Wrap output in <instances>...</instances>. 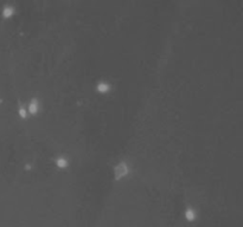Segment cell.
Returning <instances> with one entry per match:
<instances>
[{
    "label": "cell",
    "mask_w": 243,
    "mask_h": 227,
    "mask_svg": "<svg viewBox=\"0 0 243 227\" xmlns=\"http://www.w3.org/2000/svg\"><path fill=\"white\" fill-rule=\"evenodd\" d=\"M108 89H109V87L107 84H104V83H100L98 84V90L101 92H106V91H108Z\"/></svg>",
    "instance_id": "277c9868"
},
{
    "label": "cell",
    "mask_w": 243,
    "mask_h": 227,
    "mask_svg": "<svg viewBox=\"0 0 243 227\" xmlns=\"http://www.w3.org/2000/svg\"><path fill=\"white\" fill-rule=\"evenodd\" d=\"M56 164H57L58 167H61V168H64V167L66 166V160H65L64 157H60V159L56 160Z\"/></svg>",
    "instance_id": "3957f363"
},
{
    "label": "cell",
    "mask_w": 243,
    "mask_h": 227,
    "mask_svg": "<svg viewBox=\"0 0 243 227\" xmlns=\"http://www.w3.org/2000/svg\"><path fill=\"white\" fill-rule=\"evenodd\" d=\"M29 111H30L32 115L37 114V111H38V102H37L36 99H32V101H31L30 105H29Z\"/></svg>",
    "instance_id": "7a4b0ae2"
},
{
    "label": "cell",
    "mask_w": 243,
    "mask_h": 227,
    "mask_svg": "<svg viewBox=\"0 0 243 227\" xmlns=\"http://www.w3.org/2000/svg\"><path fill=\"white\" fill-rule=\"evenodd\" d=\"M19 114L22 117H26V109H20L19 110Z\"/></svg>",
    "instance_id": "5b68a950"
},
{
    "label": "cell",
    "mask_w": 243,
    "mask_h": 227,
    "mask_svg": "<svg viewBox=\"0 0 243 227\" xmlns=\"http://www.w3.org/2000/svg\"><path fill=\"white\" fill-rule=\"evenodd\" d=\"M114 173H115V177L116 179H121L123 176H126L128 174V167L124 162H120L114 169Z\"/></svg>",
    "instance_id": "6da1fadb"
}]
</instances>
